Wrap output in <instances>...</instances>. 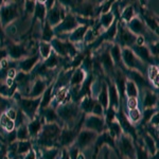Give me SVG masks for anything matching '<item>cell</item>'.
Returning <instances> with one entry per match:
<instances>
[{
  "instance_id": "6da1fadb",
  "label": "cell",
  "mask_w": 159,
  "mask_h": 159,
  "mask_svg": "<svg viewBox=\"0 0 159 159\" xmlns=\"http://www.w3.org/2000/svg\"><path fill=\"white\" fill-rule=\"evenodd\" d=\"M61 129L63 127L56 123H45L37 138L35 139L37 147L39 148H57V142Z\"/></svg>"
},
{
  "instance_id": "7a4b0ae2",
  "label": "cell",
  "mask_w": 159,
  "mask_h": 159,
  "mask_svg": "<svg viewBox=\"0 0 159 159\" xmlns=\"http://www.w3.org/2000/svg\"><path fill=\"white\" fill-rule=\"evenodd\" d=\"M55 110L63 124V127H68V129H73L83 116V112L80 109L79 104L72 101L60 105L56 107Z\"/></svg>"
},
{
  "instance_id": "3957f363",
  "label": "cell",
  "mask_w": 159,
  "mask_h": 159,
  "mask_svg": "<svg viewBox=\"0 0 159 159\" xmlns=\"http://www.w3.org/2000/svg\"><path fill=\"white\" fill-rule=\"evenodd\" d=\"M42 98V97H40ZM40 98L36 99H30V98H24L20 96L18 91H16L12 97V100L17 104V108H19L22 112L25 115V117L29 119V121H32L38 115V109L40 105Z\"/></svg>"
},
{
  "instance_id": "277c9868",
  "label": "cell",
  "mask_w": 159,
  "mask_h": 159,
  "mask_svg": "<svg viewBox=\"0 0 159 159\" xmlns=\"http://www.w3.org/2000/svg\"><path fill=\"white\" fill-rule=\"evenodd\" d=\"M121 57L122 64L125 69L138 71V72H140L143 75L147 74L148 65L142 63L129 48H121Z\"/></svg>"
},
{
  "instance_id": "5b68a950",
  "label": "cell",
  "mask_w": 159,
  "mask_h": 159,
  "mask_svg": "<svg viewBox=\"0 0 159 159\" xmlns=\"http://www.w3.org/2000/svg\"><path fill=\"white\" fill-rule=\"evenodd\" d=\"M136 39H137V36L127 29L125 24H123L118 19L117 34L114 43H117L121 48H130L136 43Z\"/></svg>"
},
{
  "instance_id": "8992f818",
  "label": "cell",
  "mask_w": 159,
  "mask_h": 159,
  "mask_svg": "<svg viewBox=\"0 0 159 159\" xmlns=\"http://www.w3.org/2000/svg\"><path fill=\"white\" fill-rule=\"evenodd\" d=\"M17 3L18 2H4L0 7V22L3 29L13 24V21L19 17L20 12Z\"/></svg>"
},
{
  "instance_id": "52a82bcc",
  "label": "cell",
  "mask_w": 159,
  "mask_h": 159,
  "mask_svg": "<svg viewBox=\"0 0 159 159\" xmlns=\"http://www.w3.org/2000/svg\"><path fill=\"white\" fill-rule=\"evenodd\" d=\"M116 119H117V121L119 122L120 126H121L122 133L129 136L133 139V141H134V143L137 142L138 139H139V138H138V129L129 120V118H127L126 114H125V111H124V108H123V106H122V103L120 104L119 109L117 110Z\"/></svg>"
},
{
  "instance_id": "ba28073f",
  "label": "cell",
  "mask_w": 159,
  "mask_h": 159,
  "mask_svg": "<svg viewBox=\"0 0 159 159\" xmlns=\"http://www.w3.org/2000/svg\"><path fill=\"white\" fill-rule=\"evenodd\" d=\"M79 25H80L78 22V19H76L75 15L68 11L65 16V18L61 20V24L56 25L55 28H53L55 37L61 38V36H64V35L70 34V33L72 32L73 30H75Z\"/></svg>"
},
{
  "instance_id": "9c48e42d",
  "label": "cell",
  "mask_w": 159,
  "mask_h": 159,
  "mask_svg": "<svg viewBox=\"0 0 159 159\" xmlns=\"http://www.w3.org/2000/svg\"><path fill=\"white\" fill-rule=\"evenodd\" d=\"M6 50L7 57H10L14 61H20L29 56V49H28L25 43H7Z\"/></svg>"
},
{
  "instance_id": "30bf717a",
  "label": "cell",
  "mask_w": 159,
  "mask_h": 159,
  "mask_svg": "<svg viewBox=\"0 0 159 159\" xmlns=\"http://www.w3.org/2000/svg\"><path fill=\"white\" fill-rule=\"evenodd\" d=\"M82 129L92 130V132L100 135L103 132H105V130H107V126H106V123H105L104 117H97L93 116V115H86Z\"/></svg>"
},
{
  "instance_id": "8fae6325",
  "label": "cell",
  "mask_w": 159,
  "mask_h": 159,
  "mask_svg": "<svg viewBox=\"0 0 159 159\" xmlns=\"http://www.w3.org/2000/svg\"><path fill=\"white\" fill-rule=\"evenodd\" d=\"M93 144H94V152H93V155H92V159H97L100 150H101V148L103 144H108L109 147L112 148V150L116 152L118 157H121V155H120L119 151H118V148H117V141L108 134L107 130H105V132H103L102 134L98 135V137H97V139L94 141Z\"/></svg>"
},
{
  "instance_id": "7c38bea8",
  "label": "cell",
  "mask_w": 159,
  "mask_h": 159,
  "mask_svg": "<svg viewBox=\"0 0 159 159\" xmlns=\"http://www.w3.org/2000/svg\"><path fill=\"white\" fill-rule=\"evenodd\" d=\"M117 148L120 150V152L126 159H136L135 152V143L132 138L126 134L122 133L120 138L117 140Z\"/></svg>"
},
{
  "instance_id": "4fadbf2b",
  "label": "cell",
  "mask_w": 159,
  "mask_h": 159,
  "mask_svg": "<svg viewBox=\"0 0 159 159\" xmlns=\"http://www.w3.org/2000/svg\"><path fill=\"white\" fill-rule=\"evenodd\" d=\"M67 10L65 9L58 1H55V4L51 10L47 12V16H46V21L49 24L52 28H55L57 25H60L61 20L65 18L66 14H67Z\"/></svg>"
},
{
  "instance_id": "5bb4252c",
  "label": "cell",
  "mask_w": 159,
  "mask_h": 159,
  "mask_svg": "<svg viewBox=\"0 0 159 159\" xmlns=\"http://www.w3.org/2000/svg\"><path fill=\"white\" fill-rule=\"evenodd\" d=\"M125 25H126L127 29H129L133 34H135L136 36L144 37L145 42H147V38H148L150 35H152V36L155 35L154 33H152L148 29L147 25H145L144 22H143V20L141 19L139 16H137V15L130 20L129 24H126ZM156 36H157V35H156Z\"/></svg>"
},
{
  "instance_id": "9a60e30c",
  "label": "cell",
  "mask_w": 159,
  "mask_h": 159,
  "mask_svg": "<svg viewBox=\"0 0 159 159\" xmlns=\"http://www.w3.org/2000/svg\"><path fill=\"white\" fill-rule=\"evenodd\" d=\"M93 57L96 58V60L99 61L100 65H101L102 70L106 74V78H109L110 80L114 78L117 67L115 66L114 61H112L111 57H110L108 49L103 50L99 55H96V56H93Z\"/></svg>"
},
{
  "instance_id": "2e32d148",
  "label": "cell",
  "mask_w": 159,
  "mask_h": 159,
  "mask_svg": "<svg viewBox=\"0 0 159 159\" xmlns=\"http://www.w3.org/2000/svg\"><path fill=\"white\" fill-rule=\"evenodd\" d=\"M97 137H98L97 133L92 132V130L82 129L80 130L78 137H76L74 145H76L80 151H83V150H85L86 148L90 147L92 143H94Z\"/></svg>"
},
{
  "instance_id": "e0dca14e",
  "label": "cell",
  "mask_w": 159,
  "mask_h": 159,
  "mask_svg": "<svg viewBox=\"0 0 159 159\" xmlns=\"http://www.w3.org/2000/svg\"><path fill=\"white\" fill-rule=\"evenodd\" d=\"M133 52L135 53V55L137 56L139 60L144 63L145 65L151 66V65H157V63L155 61V58L151 55L150 51H148L147 46H137L134 45L133 47L129 48Z\"/></svg>"
},
{
  "instance_id": "ac0fdd59",
  "label": "cell",
  "mask_w": 159,
  "mask_h": 159,
  "mask_svg": "<svg viewBox=\"0 0 159 159\" xmlns=\"http://www.w3.org/2000/svg\"><path fill=\"white\" fill-rule=\"evenodd\" d=\"M39 61H40L39 54L35 53V54L18 61L17 67H18L19 71H22V72H25V73H31L34 70V68L37 66V64L39 63Z\"/></svg>"
},
{
  "instance_id": "d6986e66",
  "label": "cell",
  "mask_w": 159,
  "mask_h": 159,
  "mask_svg": "<svg viewBox=\"0 0 159 159\" xmlns=\"http://www.w3.org/2000/svg\"><path fill=\"white\" fill-rule=\"evenodd\" d=\"M105 82L107 84V90H108V107H112L115 110H118L120 107V98L119 93L116 88L114 81H111L109 78H105Z\"/></svg>"
},
{
  "instance_id": "ffe728a7",
  "label": "cell",
  "mask_w": 159,
  "mask_h": 159,
  "mask_svg": "<svg viewBox=\"0 0 159 159\" xmlns=\"http://www.w3.org/2000/svg\"><path fill=\"white\" fill-rule=\"evenodd\" d=\"M49 84H48V82H47V79H43V78H39V76L35 78L32 86H31L30 93L27 98H30V99L40 98Z\"/></svg>"
},
{
  "instance_id": "44dd1931",
  "label": "cell",
  "mask_w": 159,
  "mask_h": 159,
  "mask_svg": "<svg viewBox=\"0 0 159 159\" xmlns=\"http://www.w3.org/2000/svg\"><path fill=\"white\" fill-rule=\"evenodd\" d=\"M89 27L87 25H80L75 30H73L70 34L67 35V38L65 40H68L69 43H81L84 42V37H85V34L86 32L88 31Z\"/></svg>"
},
{
  "instance_id": "7402d4cb",
  "label": "cell",
  "mask_w": 159,
  "mask_h": 159,
  "mask_svg": "<svg viewBox=\"0 0 159 159\" xmlns=\"http://www.w3.org/2000/svg\"><path fill=\"white\" fill-rule=\"evenodd\" d=\"M43 124H45V121H43V117L39 116V115H37V117L35 118L34 120L28 122L27 126H28V132H29V136H30V140L36 139L38 134H39L40 130H42V127Z\"/></svg>"
},
{
  "instance_id": "603a6c76",
  "label": "cell",
  "mask_w": 159,
  "mask_h": 159,
  "mask_svg": "<svg viewBox=\"0 0 159 159\" xmlns=\"http://www.w3.org/2000/svg\"><path fill=\"white\" fill-rule=\"evenodd\" d=\"M142 96V105L143 108H153L157 107L158 104V94L154 92L153 89H144Z\"/></svg>"
},
{
  "instance_id": "cb8c5ba5",
  "label": "cell",
  "mask_w": 159,
  "mask_h": 159,
  "mask_svg": "<svg viewBox=\"0 0 159 159\" xmlns=\"http://www.w3.org/2000/svg\"><path fill=\"white\" fill-rule=\"evenodd\" d=\"M141 136H142V138L140 139V140H142L141 143H142L143 147L147 148V151L148 152V154H150V156H154L155 154H157L158 153L157 142H156V141L154 140L144 129H143L142 133H141Z\"/></svg>"
},
{
  "instance_id": "d4e9b609",
  "label": "cell",
  "mask_w": 159,
  "mask_h": 159,
  "mask_svg": "<svg viewBox=\"0 0 159 159\" xmlns=\"http://www.w3.org/2000/svg\"><path fill=\"white\" fill-rule=\"evenodd\" d=\"M38 115L43 117L45 123H56V124H58V125H61V123L60 118L57 116V114H56L55 108L52 106H49V107H47V108L38 111ZM61 126H63V124H61Z\"/></svg>"
},
{
  "instance_id": "484cf974",
  "label": "cell",
  "mask_w": 159,
  "mask_h": 159,
  "mask_svg": "<svg viewBox=\"0 0 159 159\" xmlns=\"http://www.w3.org/2000/svg\"><path fill=\"white\" fill-rule=\"evenodd\" d=\"M54 84H55V80H52L49 85H48V87L46 88L45 92L43 93L42 98H40L42 100H40V105H39L38 111L47 108V107H49L51 105V102H52V99H53L52 93H53V90H54Z\"/></svg>"
},
{
  "instance_id": "4316f807",
  "label": "cell",
  "mask_w": 159,
  "mask_h": 159,
  "mask_svg": "<svg viewBox=\"0 0 159 159\" xmlns=\"http://www.w3.org/2000/svg\"><path fill=\"white\" fill-rule=\"evenodd\" d=\"M109 55L114 61L115 66L117 68L124 69V66L122 64V57H121V47L117 45V43H111V46L108 48Z\"/></svg>"
},
{
  "instance_id": "83f0119b",
  "label": "cell",
  "mask_w": 159,
  "mask_h": 159,
  "mask_svg": "<svg viewBox=\"0 0 159 159\" xmlns=\"http://www.w3.org/2000/svg\"><path fill=\"white\" fill-rule=\"evenodd\" d=\"M96 100L98 101V103L103 107L104 110H106L108 108V90H107V84H106V82H105V80L101 82L99 93Z\"/></svg>"
},
{
  "instance_id": "f1b7e54d",
  "label": "cell",
  "mask_w": 159,
  "mask_h": 159,
  "mask_svg": "<svg viewBox=\"0 0 159 159\" xmlns=\"http://www.w3.org/2000/svg\"><path fill=\"white\" fill-rule=\"evenodd\" d=\"M136 16V13H135V9L133 4H127L125 6V7L120 11L119 14V20L123 24H129V22L132 20L134 17Z\"/></svg>"
},
{
  "instance_id": "f546056e",
  "label": "cell",
  "mask_w": 159,
  "mask_h": 159,
  "mask_svg": "<svg viewBox=\"0 0 159 159\" xmlns=\"http://www.w3.org/2000/svg\"><path fill=\"white\" fill-rule=\"evenodd\" d=\"M34 19H38L42 24V27L45 25L46 16H47V9H46L43 1H35V7H34Z\"/></svg>"
},
{
  "instance_id": "4dcf8cb0",
  "label": "cell",
  "mask_w": 159,
  "mask_h": 159,
  "mask_svg": "<svg viewBox=\"0 0 159 159\" xmlns=\"http://www.w3.org/2000/svg\"><path fill=\"white\" fill-rule=\"evenodd\" d=\"M115 19H116V16H115L114 13L110 11L108 13H106V14L100 15L98 17V24L100 27L102 28V30L106 31L110 25H112V22L115 21Z\"/></svg>"
},
{
  "instance_id": "1f68e13d",
  "label": "cell",
  "mask_w": 159,
  "mask_h": 159,
  "mask_svg": "<svg viewBox=\"0 0 159 159\" xmlns=\"http://www.w3.org/2000/svg\"><path fill=\"white\" fill-rule=\"evenodd\" d=\"M61 61H63V58H61L60 56L56 54V53H54L52 51V53L49 55V57L46 58V60L43 61V67L47 69V70L51 71V70H53V69H55L56 67L60 66Z\"/></svg>"
},
{
  "instance_id": "d6a6232c",
  "label": "cell",
  "mask_w": 159,
  "mask_h": 159,
  "mask_svg": "<svg viewBox=\"0 0 159 159\" xmlns=\"http://www.w3.org/2000/svg\"><path fill=\"white\" fill-rule=\"evenodd\" d=\"M37 152L40 153V156H42L40 159H58L60 148H39V150H37Z\"/></svg>"
},
{
  "instance_id": "836d02e7",
  "label": "cell",
  "mask_w": 159,
  "mask_h": 159,
  "mask_svg": "<svg viewBox=\"0 0 159 159\" xmlns=\"http://www.w3.org/2000/svg\"><path fill=\"white\" fill-rule=\"evenodd\" d=\"M125 96L127 97V98H136L138 99V97H139V89H138V87L136 86V84L134 82L129 81V80L126 79V83H125Z\"/></svg>"
},
{
  "instance_id": "e575fe53",
  "label": "cell",
  "mask_w": 159,
  "mask_h": 159,
  "mask_svg": "<svg viewBox=\"0 0 159 159\" xmlns=\"http://www.w3.org/2000/svg\"><path fill=\"white\" fill-rule=\"evenodd\" d=\"M33 148L32 141L31 140H25V141H17V150H16V155L17 157H24L31 148Z\"/></svg>"
},
{
  "instance_id": "d590c367",
  "label": "cell",
  "mask_w": 159,
  "mask_h": 159,
  "mask_svg": "<svg viewBox=\"0 0 159 159\" xmlns=\"http://www.w3.org/2000/svg\"><path fill=\"white\" fill-rule=\"evenodd\" d=\"M43 32H42V42L45 43H51V40L55 37L54 31H53V28L48 24L47 21H45V25L42 27Z\"/></svg>"
},
{
  "instance_id": "8d00e7d4",
  "label": "cell",
  "mask_w": 159,
  "mask_h": 159,
  "mask_svg": "<svg viewBox=\"0 0 159 159\" xmlns=\"http://www.w3.org/2000/svg\"><path fill=\"white\" fill-rule=\"evenodd\" d=\"M0 129H2V132L10 133L15 129V123L11 119L7 117L6 114H2L0 117Z\"/></svg>"
},
{
  "instance_id": "74e56055",
  "label": "cell",
  "mask_w": 159,
  "mask_h": 159,
  "mask_svg": "<svg viewBox=\"0 0 159 159\" xmlns=\"http://www.w3.org/2000/svg\"><path fill=\"white\" fill-rule=\"evenodd\" d=\"M52 47H51L50 43H45L40 40L38 43V54H39L40 58L45 61L46 58L49 57V55L52 53Z\"/></svg>"
},
{
  "instance_id": "f35d334b",
  "label": "cell",
  "mask_w": 159,
  "mask_h": 159,
  "mask_svg": "<svg viewBox=\"0 0 159 159\" xmlns=\"http://www.w3.org/2000/svg\"><path fill=\"white\" fill-rule=\"evenodd\" d=\"M107 132H108V134L116 141L119 139L120 136L122 134V129H121V126H120L119 122L117 121V119L115 120V121H112L108 126H107Z\"/></svg>"
},
{
  "instance_id": "ab89813d",
  "label": "cell",
  "mask_w": 159,
  "mask_h": 159,
  "mask_svg": "<svg viewBox=\"0 0 159 159\" xmlns=\"http://www.w3.org/2000/svg\"><path fill=\"white\" fill-rule=\"evenodd\" d=\"M135 152H136V159H150V154L147 151V148L142 145L141 141L138 139L135 143Z\"/></svg>"
},
{
  "instance_id": "60d3db41",
  "label": "cell",
  "mask_w": 159,
  "mask_h": 159,
  "mask_svg": "<svg viewBox=\"0 0 159 159\" xmlns=\"http://www.w3.org/2000/svg\"><path fill=\"white\" fill-rule=\"evenodd\" d=\"M27 124H24V125H21V126L15 129H16V139H17V141L30 140V136H29V132H28Z\"/></svg>"
},
{
  "instance_id": "b9f144b4",
  "label": "cell",
  "mask_w": 159,
  "mask_h": 159,
  "mask_svg": "<svg viewBox=\"0 0 159 159\" xmlns=\"http://www.w3.org/2000/svg\"><path fill=\"white\" fill-rule=\"evenodd\" d=\"M127 118L133 124L141 121V118H142V114H141V110L139 108H135L132 110H129V115H126Z\"/></svg>"
},
{
  "instance_id": "7bdbcfd3",
  "label": "cell",
  "mask_w": 159,
  "mask_h": 159,
  "mask_svg": "<svg viewBox=\"0 0 159 159\" xmlns=\"http://www.w3.org/2000/svg\"><path fill=\"white\" fill-rule=\"evenodd\" d=\"M158 66L157 65H151L148 66V70H147V74H148V79L150 82H153L156 78H158Z\"/></svg>"
},
{
  "instance_id": "ee69618b",
  "label": "cell",
  "mask_w": 159,
  "mask_h": 159,
  "mask_svg": "<svg viewBox=\"0 0 159 159\" xmlns=\"http://www.w3.org/2000/svg\"><path fill=\"white\" fill-rule=\"evenodd\" d=\"M12 101H13L12 99H7V98H4V97L0 96V117H1L2 114L6 112V110L7 108L11 107Z\"/></svg>"
},
{
  "instance_id": "f6af8a7d",
  "label": "cell",
  "mask_w": 159,
  "mask_h": 159,
  "mask_svg": "<svg viewBox=\"0 0 159 159\" xmlns=\"http://www.w3.org/2000/svg\"><path fill=\"white\" fill-rule=\"evenodd\" d=\"M104 112H105V110L103 109V107H102L101 105L98 103V101H97L94 106L92 107L90 115H93V116H97V117H104Z\"/></svg>"
},
{
  "instance_id": "bcb514c9",
  "label": "cell",
  "mask_w": 159,
  "mask_h": 159,
  "mask_svg": "<svg viewBox=\"0 0 159 159\" xmlns=\"http://www.w3.org/2000/svg\"><path fill=\"white\" fill-rule=\"evenodd\" d=\"M67 151H68V155H69V158L70 159H78L79 153L81 152V151L79 150V148L74 144H72L71 147H69L67 148Z\"/></svg>"
},
{
  "instance_id": "7dc6e473",
  "label": "cell",
  "mask_w": 159,
  "mask_h": 159,
  "mask_svg": "<svg viewBox=\"0 0 159 159\" xmlns=\"http://www.w3.org/2000/svg\"><path fill=\"white\" fill-rule=\"evenodd\" d=\"M35 7V1L29 0V1H25V13L28 15H32L34 12Z\"/></svg>"
},
{
  "instance_id": "c3c4849f",
  "label": "cell",
  "mask_w": 159,
  "mask_h": 159,
  "mask_svg": "<svg viewBox=\"0 0 159 159\" xmlns=\"http://www.w3.org/2000/svg\"><path fill=\"white\" fill-rule=\"evenodd\" d=\"M138 104H139V101L136 98H127L126 100V106H127V108H129V110L138 108Z\"/></svg>"
},
{
  "instance_id": "681fc988",
  "label": "cell",
  "mask_w": 159,
  "mask_h": 159,
  "mask_svg": "<svg viewBox=\"0 0 159 159\" xmlns=\"http://www.w3.org/2000/svg\"><path fill=\"white\" fill-rule=\"evenodd\" d=\"M4 114L7 115V117L9 118V119H11L12 121H15V119H16V115H17V109L13 108V107H10V108H7Z\"/></svg>"
},
{
  "instance_id": "f907efd6",
  "label": "cell",
  "mask_w": 159,
  "mask_h": 159,
  "mask_svg": "<svg viewBox=\"0 0 159 159\" xmlns=\"http://www.w3.org/2000/svg\"><path fill=\"white\" fill-rule=\"evenodd\" d=\"M16 74H17L16 68H15V67H10L7 70V72H6V78H9V79L14 80L15 76H16Z\"/></svg>"
},
{
  "instance_id": "816d5d0a",
  "label": "cell",
  "mask_w": 159,
  "mask_h": 159,
  "mask_svg": "<svg viewBox=\"0 0 159 159\" xmlns=\"http://www.w3.org/2000/svg\"><path fill=\"white\" fill-rule=\"evenodd\" d=\"M158 122H159V116H158V112H156L154 116L151 118L150 122L148 123V125H151V126H154V127H157L158 129Z\"/></svg>"
},
{
  "instance_id": "f5cc1de1",
  "label": "cell",
  "mask_w": 159,
  "mask_h": 159,
  "mask_svg": "<svg viewBox=\"0 0 159 159\" xmlns=\"http://www.w3.org/2000/svg\"><path fill=\"white\" fill-rule=\"evenodd\" d=\"M22 159H37V153L34 148H31V150L24 156Z\"/></svg>"
},
{
  "instance_id": "db71d44e",
  "label": "cell",
  "mask_w": 159,
  "mask_h": 159,
  "mask_svg": "<svg viewBox=\"0 0 159 159\" xmlns=\"http://www.w3.org/2000/svg\"><path fill=\"white\" fill-rule=\"evenodd\" d=\"M6 33H4V29L3 27H2L1 22H0V47L2 48V46L4 45V43H6Z\"/></svg>"
},
{
  "instance_id": "11a10c76",
  "label": "cell",
  "mask_w": 159,
  "mask_h": 159,
  "mask_svg": "<svg viewBox=\"0 0 159 159\" xmlns=\"http://www.w3.org/2000/svg\"><path fill=\"white\" fill-rule=\"evenodd\" d=\"M43 4H45L46 9H47V12L51 10L53 7V6L55 4V1L54 0H49V1H43Z\"/></svg>"
},
{
  "instance_id": "9f6ffc18",
  "label": "cell",
  "mask_w": 159,
  "mask_h": 159,
  "mask_svg": "<svg viewBox=\"0 0 159 159\" xmlns=\"http://www.w3.org/2000/svg\"><path fill=\"white\" fill-rule=\"evenodd\" d=\"M4 58H7V53L6 48H1V49H0V63H1Z\"/></svg>"
},
{
  "instance_id": "6f0895ef",
  "label": "cell",
  "mask_w": 159,
  "mask_h": 159,
  "mask_svg": "<svg viewBox=\"0 0 159 159\" xmlns=\"http://www.w3.org/2000/svg\"><path fill=\"white\" fill-rule=\"evenodd\" d=\"M78 159H85V156H84V154L82 153V152H80V153H79V155H78Z\"/></svg>"
},
{
  "instance_id": "680465c9",
  "label": "cell",
  "mask_w": 159,
  "mask_h": 159,
  "mask_svg": "<svg viewBox=\"0 0 159 159\" xmlns=\"http://www.w3.org/2000/svg\"><path fill=\"white\" fill-rule=\"evenodd\" d=\"M119 159H122V158H121V157H119Z\"/></svg>"
},
{
  "instance_id": "91938a15",
  "label": "cell",
  "mask_w": 159,
  "mask_h": 159,
  "mask_svg": "<svg viewBox=\"0 0 159 159\" xmlns=\"http://www.w3.org/2000/svg\"><path fill=\"white\" fill-rule=\"evenodd\" d=\"M20 159H22V158H20Z\"/></svg>"
}]
</instances>
